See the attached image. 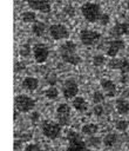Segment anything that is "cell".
<instances>
[{
  "instance_id": "cell-4",
  "label": "cell",
  "mask_w": 129,
  "mask_h": 151,
  "mask_svg": "<svg viewBox=\"0 0 129 151\" xmlns=\"http://www.w3.org/2000/svg\"><path fill=\"white\" fill-rule=\"evenodd\" d=\"M14 106L18 112L27 113L35 107V100L27 94H18L14 98Z\"/></svg>"
},
{
  "instance_id": "cell-12",
  "label": "cell",
  "mask_w": 129,
  "mask_h": 151,
  "mask_svg": "<svg viewBox=\"0 0 129 151\" xmlns=\"http://www.w3.org/2000/svg\"><path fill=\"white\" fill-rule=\"evenodd\" d=\"M27 4L32 11L41 12V13H48L50 12V2L48 0H27Z\"/></svg>"
},
{
  "instance_id": "cell-32",
  "label": "cell",
  "mask_w": 129,
  "mask_h": 151,
  "mask_svg": "<svg viewBox=\"0 0 129 151\" xmlns=\"http://www.w3.org/2000/svg\"><path fill=\"white\" fill-rule=\"evenodd\" d=\"M109 21H110V17H109V14H107V13H102V15H101L99 22H100L102 26H106Z\"/></svg>"
},
{
  "instance_id": "cell-9",
  "label": "cell",
  "mask_w": 129,
  "mask_h": 151,
  "mask_svg": "<svg viewBox=\"0 0 129 151\" xmlns=\"http://www.w3.org/2000/svg\"><path fill=\"white\" fill-rule=\"evenodd\" d=\"M33 57L38 64H43L49 57V48L43 42H38L33 46Z\"/></svg>"
},
{
  "instance_id": "cell-16",
  "label": "cell",
  "mask_w": 129,
  "mask_h": 151,
  "mask_svg": "<svg viewBox=\"0 0 129 151\" xmlns=\"http://www.w3.org/2000/svg\"><path fill=\"white\" fill-rule=\"evenodd\" d=\"M72 105H73V107L77 111V112H86L87 110H88V103H87V100L83 98V97H81V96H77V97H75L74 99H73V101H72Z\"/></svg>"
},
{
  "instance_id": "cell-35",
  "label": "cell",
  "mask_w": 129,
  "mask_h": 151,
  "mask_svg": "<svg viewBox=\"0 0 129 151\" xmlns=\"http://www.w3.org/2000/svg\"><path fill=\"white\" fill-rule=\"evenodd\" d=\"M38 117H39V116H38V112H33V113H32V116H30V119H32V120H34V119H36Z\"/></svg>"
},
{
  "instance_id": "cell-28",
  "label": "cell",
  "mask_w": 129,
  "mask_h": 151,
  "mask_svg": "<svg viewBox=\"0 0 129 151\" xmlns=\"http://www.w3.org/2000/svg\"><path fill=\"white\" fill-rule=\"evenodd\" d=\"M128 126H129V122L125 120V119H118V120L115 122V129L117 131H121V132L125 131L128 129Z\"/></svg>"
},
{
  "instance_id": "cell-19",
  "label": "cell",
  "mask_w": 129,
  "mask_h": 151,
  "mask_svg": "<svg viewBox=\"0 0 129 151\" xmlns=\"http://www.w3.org/2000/svg\"><path fill=\"white\" fill-rule=\"evenodd\" d=\"M46 24L45 22H41V21H35L33 25H32V33L35 35V37H41L43 35V33L46 32Z\"/></svg>"
},
{
  "instance_id": "cell-29",
  "label": "cell",
  "mask_w": 129,
  "mask_h": 151,
  "mask_svg": "<svg viewBox=\"0 0 129 151\" xmlns=\"http://www.w3.org/2000/svg\"><path fill=\"white\" fill-rule=\"evenodd\" d=\"M19 53H20L21 57H25V58L29 57L30 53H32V48H30L29 44H23V45H21V47H20V50H19Z\"/></svg>"
},
{
  "instance_id": "cell-26",
  "label": "cell",
  "mask_w": 129,
  "mask_h": 151,
  "mask_svg": "<svg viewBox=\"0 0 129 151\" xmlns=\"http://www.w3.org/2000/svg\"><path fill=\"white\" fill-rule=\"evenodd\" d=\"M120 73L122 77H125L129 74V60L125 58H122V63H121V67H120Z\"/></svg>"
},
{
  "instance_id": "cell-6",
  "label": "cell",
  "mask_w": 129,
  "mask_h": 151,
  "mask_svg": "<svg viewBox=\"0 0 129 151\" xmlns=\"http://www.w3.org/2000/svg\"><path fill=\"white\" fill-rule=\"evenodd\" d=\"M100 39H101V33L97 31L83 28L80 32V41L84 46H94L99 42Z\"/></svg>"
},
{
  "instance_id": "cell-33",
  "label": "cell",
  "mask_w": 129,
  "mask_h": 151,
  "mask_svg": "<svg viewBox=\"0 0 129 151\" xmlns=\"http://www.w3.org/2000/svg\"><path fill=\"white\" fill-rule=\"evenodd\" d=\"M23 70H25V64L22 61H15V64H14V72L19 73V72H21Z\"/></svg>"
},
{
  "instance_id": "cell-14",
  "label": "cell",
  "mask_w": 129,
  "mask_h": 151,
  "mask_svg": "<svg viewBox=\"0 0 129 151\" xmlns=\"http://www.w3.org/2000/svg\"><path fill=\"white\" fill-rule=\"evenodd\" d=\"M100 85H101V88H102V91L104 92V94L107 97H114L116 94L117 87H116V84L111 79L102 78L100 80Z\"/></svg>"
},
{
  "instance_id": "cell-8",
  "label": "cell",
  "mask_w": 129,
  "mask_h": 151,
  "mask_svg": "<svg viewBox=\"0 0 129 151\" xmlns=\"http://www.w3.org/2000/svg\"><path fill=\"white\" fill-rule=\"evenodd\" d=\"M56 120L61 126H66L69 125L70 123V116H72V109L68 104L66 103H61L59 104V106L56 107Z\"/></svg>"
},
{
  "instance_id": "cell-34",
  "label": "cell",
  "mask_w": 129,
  "mask_h": 151,
  "mask_svg": "<svg viewBox=\"0 0 129 151\" xmlns=\"http://www.w3.org/2000/svg\"><path fill=\"white\" fill-rule=\"evenodd\" d=\"M64 12L67 13V14H70V15H73L74 14V9H73V7L72 6H67V7H64Z\"/></svg>"
},
{
  "instance_id": "cell-23",
  "label": "cell",
  "mask_w": 129,
  "mask_h": 151,
  "mask_svg": "<svg viewBox=\"0 0 129 151\" xmlns=\"http://www.w3.org/2000/svg\"><path fill=\"white\" fill-rule=\"evenodd\" d=\"M59 94H60L59 90H57L56 87H54V86H49L48 88L45 90V97H46L47 99L54 100V99H56V98L59 97Z\"/></svg>"
},
{
  "instance_id": "cell-18",
  "label": "cell",
  "mask_w": 129,
  "mask_h": 151,
  "mask_svg": "<svg viewBox=\"0 0 129 151\" xmlns=\"http://www.w3.org/2000/svg\"><path fill=\"white\" fill-rule=\"evenodd\" d=\"M81 132L82 134L89 137V136H95L99 132V126L94 123H87L81 127Z\"/></svg>"
},
{
  "instance_id": "cell-24",
  "label": "cell",
  "mask_w": 129,
  "mask_h": 151,
  "mask_svg": "<svg viewBox=\"0 0 129 151\" xmlns=\"http://www.w3.org/2000/svg\"><path fill=\"white\" fill-rule=\"evenodd\" d=\"M106 63H107V59H106V57L102 55V54H95V55L93 57V65L96 66V67H101V66H103Z\"/></svg>"
},
{
  "instance_id": "cell-31",
  "label": "cell",
  "mask_w": 129,
  "mask_h": 151,
  "mask_svg": "<svg viewBox=\"0 0 129 151\" xmlns=\"http://www.w3.org/2000/svg\"><path fill=\"white\" fill-rule=\"evenodd\" d=\"M22 151H42V150H41V147L38 144L30 143V144H27Z\"/></svg>"
},
{
  "instance_id": "cell-13",
  "label": "cell",
  "mask_w": 129,
  "mask_h": 151,
  "mask_svg": "<svg viewBox=\"0 0 129 151\" xmlns=\"http://www.w3.org/2000/svg\"><path fill=\"white\" fill-rule=\"evenodd\" d=\"M110 35L118 39L122 35H129V22H117L110 28Z\"/></svg>"
},
{
  "instance_id": "cell-7",
  "label": "cell",
  "mask_w": 129,
  "mask_h": 151,
  "mask_svg": "<svg viewBox=\"0 0 129 151\" xmlns=\"http://www.w3.org/2000/svg\"><path fill=\"white\" fill-rule=\"evenodd\" d=\"M61 92L66 99H74L79 94L77 81L74 78H69V79L64 80V83L62 84V87H61Z\"/></svg>"
},
{
  "instance_id": "cell-36",
  "label": "cell",
  "mask_w": 129,
  "mask_h": 151,
  "mask_svg": "<svg viewBox=\"0 0 129 151\" xmlns=\"http://www.w3.org/2000/svg\"><path fill=\"white\" fill-rule=\"evenodd\" d=\"M125 96L128 97V99H129V86H128V88L125 90Z\"/></svg>"
},
{
  "instance_id": "cell-5",
  "label": "cell",
  "mask_w": 129,
  "mask_h": 151,
  "mask_svg": "<svg viewBox=\"0 0 129 151\" xmlns=\"http://www.w3.org/2000/svg\"><path fill=\"white\" fill-rule=\"evenodd\" d=\"M42 134L48 139H57L61 136L62 126L57 122L53 120H45L41 125Z\"/></svg>"
},
{
  "instance_id": "cell-17",
  "label": "cell",
  "mask_w": 129,
  "mask_h": 151,
  "mask_svg": "<svg viewBox=\"0 0 129 151\" xmlns=\"http://www.w3.org/2000/svg\"><path fill=\"white\" fill-rule=\"evenodd\" d=\"M115 109L122 116L128 114L129 113V101L124 98H118L115 101Z\"/></svg>"
},
{
  "instance_id": "cell-30",
  "label": "cell",
  "mask_w": 129,
  "mask_h": 151,
  "mask_svg": "<svg viewBox=\"0 0 129 151\" xmlns=\"http://www.w3.org/2000/svg\"><path fill=\"white\" fill-rule=\"evenodd\" d=\"M93 113L96 116V117H101L103 113H104V109L102 106V104H95L94 109H93Z\"/></svg>"
},
{
  "instance_id": "cell-1",
  "label": "cell",
  "mask_w": 129,
  "mask_h": 151,
  "mask_svg": "<svg viewBox=\"0 0 129 151\" xmlns=\"http://www.w3.org/2000/svg\"><path fill=\"white\" fill-rule=\"evenodd\" d=\"M59 52H60L61 59H62L64 63H67V64H70V65L76 66V65H79V64L82 61L80 54L77 53V46H76V44H75L74 41H72V40L64 41V42L60 46Z\"/></svg>"
},
{
  "instance_id": "cell-11",
  "label": "cell",
  "mask_w": 129,
  "mask_h": 151,
  "mask_svg": "<svg viewBox=\"0 0 129 151\" xmlns=\"http://www.w3.org/2000/svg\"><path fill=\"white\" fill-rule=\"evenodd\" d=\"M125 47V41L123 39H113L108 42V48H107V55L110 58H115L123 48Z\"/></svg>"
},
{
  "instance_id": "cell-10",
  "label": "cell",
  "mask_w": 129,
  "mask_h": 151,
  "mask_svg": "<svg viewBox=\"0 0 129 151\" xmlns=\"http://www.w3.org/2000/svg\"><path fill=\"white\" fill-rule=\"evenodd\" d=\"M49 31V35L50 38H53L54 40H63L69 38V29L62 25V24H53L49 26L48 28Z\"/></svg>"
},
{
  "instance_id": "cell-21",
  "label": "cell",
  "mask_w": 129,
  "mask_h": 151,
  "mask_svg": "<svg viewBox=\"0 0 129 151\" xmlns=\"http://www.w3.org/2000/svg\"><path fill=\"white\" fill-rule=\"evenodd\" d=\"M86 144H87L88 147L97 149L101 144H103V140H102L100 137H97V136L95 134V136H89V137H87V139H86Z\"/></svg>"
},
{
  "instance_id": "cell-22",
  "label": "cell",
  "mask_w": 129,
  "mask_h": 151,
  "mask_svg": "<svg viewBox=\"0 0 129 151\" xmlns=\"http://www.w3.org/2000/svg\"><path fill=\"white\" fill-rule=\"evenodd\" d=\"M21 20L26 24H34L36 21V14L34 11H26L21 14Z\"/></svg>"
},
{
  "instance_id": "cell-37",
  "label": "cell",
  "mask_w": 129,
  "mask_h": 151,
  "mask_svg": "<svg viewBox=\"0 0 129 151\" xmlns=\"http://www.w3.org/2000/svg\"><path fill=\"white\" fill-rule=\"evenodd\" d=\"M127 6H128V8H129V0H128V4H127Z\"/></svg>"
},
{
  "instance_id": "cell-3",
  "label": "cell",
  "mask_w": 129,
  "mask_h": 151,
  "mask_svg": "<svg viewBox=\"0 0 129 151\" xmlns=\"http://www.w3.org/2000/svg\"><path fill=\"white\" fill-rule=\"evenodd\" d=\"M67 139H68V145L66 151H88L86 140H83L82 137L76 131L74 130L68 131Z\"/></svg>"
},
{
  "instance_id": "cell-2",
  "label": "cell",
  "mask_w": 129,
  "mask_h": 151,
  "mask_svg": "<svg viewBox=\"0 0 129 151\" xmlns=\"http://www.w3.org/2000/svg\"><path fill=\"white\" fill-rule=\"evenodd\" d=\"M81 13H82L83 18L90 24L99 22L100 18L102 15L100 5H97L95 2H84L81 6Z\"/></svg>"
},
{
  "instance_id": "cell-25",
  "label": "cell",
  "mask_w": 129,
  "mask_h": 151,
  "mask_svg": "<svg viewBox=\"0 0 129 151\" xmlns=\"http://www.w3.org/2000/svg\"><path fill=\"white\" fill-rule=\"evenodd\" d=\"M91 99L94 101V104H101L106 99V94L101 91H94L93 92V96H91Z\"/></svg>"
},
{
  "instance_id": "cell-20",
  "label": "cell",
  "mask_w": 129,
  "mask_h": 151,
  "mask_svg": "<svg viewBox=\"0 0 129 151\" xmlns=\"http://www.w3.org/2000/svg\"><path fill=\"white\" fill-rule=\"evenodd\" d=\"M103 145L106 146V147H113L116 143H117V140H118V136L116 134V133H108V134H106L104 137H103Z\"/></svg>"
},
{
  "instance_id": "cell-27",
  "label": "cell",
  "mask_w": 129,
  "mask_h": 151,
  "mask_svg": "<svg viewBox=\"0 0 129 151\" xmlns=\"http://www.w3.org/2000/svg\"><path fill=\"white\" fill-rule=\"evenodd\" d=\"M121 63H122V59L120 58H110L109 61H108V67L111 68V70H120L121 67Z\"/></svg>"
},
{
  "instance_id": "cell-15",
  "label": "cell",
  "mask_w": 129,
  "mask_h": 151,
  "mask_svg": "<svg viewBox=\"0 0 129 151\" xmlns=\"http://www.w3.org/2000/svg\"><path fill=\"white\" fill-rule=\"evenodd\" d=\"M21 86H22L26 91L33 92V91H35V90L39 87V80H38V78H35V77H26V78H23V80L21 81Z\"/></svg>"
}]
</instances>
